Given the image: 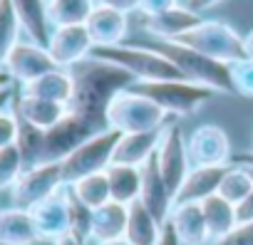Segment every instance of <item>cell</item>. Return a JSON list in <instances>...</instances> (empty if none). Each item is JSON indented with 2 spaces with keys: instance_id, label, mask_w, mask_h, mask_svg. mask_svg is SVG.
<instances>
[{
  "instance_id": "obj_25",
  "label": "cell",
  "mask_w": 253,
  "mask_h": 245,
  "mask_svg": "<svg viewBox=\"0 0 253 245\" xmlns=\"http://www.w3.org/2000/svg\"><path fill=\"white\" fill-rule=\"evenodd\" d=\"M126 218H129V206L107 201L104 206L92 210V240H114L124 238Z\"/></svg>"
},
{
  "instance_id": "obj_26",
  "label": "cell",
  "mask_w": 253,
  "mask_h": 245,
  "mask_svg": "<svg viewBox=\"0 0 253 245\" xmlns=\"http://www.w3.org/2000/svg\"><path fill=\"white\" fill-rule=\"evenodd\" d=\"M201 210H204V220H206V228H209V238L213 243H221L238 225L236 223V206L218 193L201 201Z\"/></svg>"
},
{
  "instance_id": "obj_9",
  "label": "cell",
  "mask_w": 253,
  "mask_h": 245,
  "mask_svg": "<svg viewBox=\"0 0 253 245\" xmlns=\"http://www.w3.org/2000/svg\"><path fill=\"white\" fill-rule=\"evenodd\" d=\"M157 164H159V171H162V178H164L169 193L176 198L184 178L191 171V161H189L184 132L174 124V121H169L162 129V139H159V146H157Z\"/></svg>"
},
{
  "instance_id": "obj_40",
  "label": "cell",
  "mask_w": 253,
  "mask_h": 245,
  "mask_svg": "<svg viewBox=\"0 0 253 245\" xmlns=\"http://www.w3.org/2000/svg\"><path fill=\"white\" fill-rule=\"evenodd\" d=\"M97 8H112V10H119V13H134L139 10V0H94Z\"/></svg>"
},
{
  "instance_id": "obj_46",
  "label": "cell",
  "mask_w": 253,
  "mask_h": 245,
  "mask_svg": "<svg viewBox=\"0 0 253 245\" xmlns=\"http://www.w3.org/2000/svg\"><path fill=\"white\" fill-rule=\"evenodd\" d=\"M92 245H132L126 238H114V240H92Z\"/></svg>"
},
{
  "instance_id": "obj_11",
  "label": "cell",
  "mask_w": 253,
  "mask_h": 245,
  "mask_svg": "<svg viewBox=\"0 0 253 245\" xmlns=\"http://www.w3.org/2000/svg\"><path fill=\"white\" fill-rule=\"evenodd\" d=\"M191 166H228L233 159L228 134L216 124H201L186 139Z\"/></svg>"
},
{
  "instance_id": "obj_12",
  "label": "cell",
  "mask_w": 253,
  "mask_h": 245,
  "mask_svg": "<svg viewBox=\"0 0 253 245\" xmlns=\"http://www.w3.org/2000/svg\"><path fill=\"white\" fill-rule=\"evenodd\" d=\"M94 50V42L87 33V25H65V28H52L47 52L55 60L57 67H72L82 60H87Z\"/></svg>"
},
{
  "instance_id": "obj_20",
  "label": "cell",
  "mask_w": 253,
  "mask_h": 245,
  "mask_svg": "<svg viewBox=\"0 0 253 245\" xmlns=\"http://www.w3.org/2000/svg\"><path fill=\"white\" fill-rule=\"evenodd\" d=\"M10 3L18 15L20 30L28 35V40L47 47L50 33H52V25L47 18V3L45 0H10Z\"/></svg>"
},
{
  "instance_id": "obj_5",
  "label": "cell",
  "mask_w": 253,
  "mask_h": 245,
  "mask_svg": "<svg viewBox=\"0 0 253 245\" xmlns=\"http://www.w3.org/2000/svg\"><path fill=\"white\" fill-rule=\"evenodd\" d=\"M132 92L152 99L154 104H159L169 116H189L194 111H199L216 92L194 84L189 79H162V82H134L129 87Z\"/></svg>"
},
{
  "instance_id": "obj_49",
  "label": "cell",
  "mask_w": 253,
  "mask_h": 245,
  "mask_svg": "<svg viewBox=\"0 0 253 245\" xmlns=\"http://www.w3.org/2000/svg\"><path fill=\"white\" fill-rule=\"evenodd\" d=\"M0 87H13V77L3 70V72H0Z\"/></svg>"
},
{
  "instance_id": "obj_34",
  "label": "cell",
  "mask_w": 253,
  "mask_h": 245,
  "mask_svg": "<svg viewBox=\"0 0 253 245\" xmlns=\"http://www.w3.org/2000/svg\"><path fill=\"white\" fill-rule=\"evenodd\" d=\"M65 196H67V213H70V235L87 245L92 240V208H87L67 183H65Z\"/></svg>"
},
{
  "instance_id": "obj_22",
  "label": "cell",
  "mask_w": 253,
  "mask_h": 245,
  "mask_svg": "<svg viewBox=\"0 0 253 245\" xmlns=\"http://www.w3.org/2000/svg\"><path fill=\"white\" fill-rule=\"evenodd\" d=\"M40 243L38 228L28 208H5L0 210V245H35Z\"/></svg>"
},
{
  "instance_id": "obj_19",
  "label": "cell",
  "mask_w": 253,
  "mask_h": 245,
  "mask_svg": "<svg viewBox=\"0 0 253 245\" xmlns=\"http://www.w3.org/2000/svg\"><path fill=\"white\" fill-rule=\"evenodd\" d=\"M169 223L176 238L181 240V245H206L211 240L201 203H174Z\"/></svg>"
},
{
  "instance_id": "obj_29",
  "label": "cell",
  "mask_w": 253,
  "mask_h": 245,
  "mask_svg": "<svg viewBox=\"0 0 253 245\" xmlns=\"http://www.w3.org/2000/svg\"><path fill=\"white\" fill-rule=\"evenodd\" d=\"M94 10V0H50L47 18L52 28L65 25H84Z\"/></svg>"
},
{
  "instance_id": "obj_7",
  "label": "cell",
  "mask_w": 253,
  "mask_h": 245,
  "mask_svg": "<svg viewBox=\"0 0 253 245\" xmlns=\"http://www.w3.org/2000/svg\"><path fill=\"white\" fill-rule=\"evenodd\" d=\"M174 42H181L201 55H209V57L228 62V65L246 57L243 37L228 23H221V20H201L194 30H189L186 35H181Z\"/></svg>"
},
{
  "instance_id": "obj_4",
  "label": "cell",
  "mask_w": 253,
  "mask_h": 245,
  "mask_svg": "<svg viewBox=\"0 0 253 245\" xmlns=\"http://www.w3.org/2000/svg\"><path fill=\"white\" fill-rule=\"evenodd\" d=\"M167 124H169V114L159 104H154L152 99L132 89L119 92L107 106V129H114L119 134L154 132V129H164Z\"/></svg>"
},
{
  "instance_id": "obj_51",
  "label": "cell",
  "mask_w": 253,
  "mask_h": 245,
  "mask_svg": "<svg viewBox=\"0 0 253 245\" xmlns=\"http://www.w3.org/2000/svg\"><path fill=\"white\" fill-rule=\"evenodd\" d=\"M179 3H181V0H179Z\"/></svg>"
},
{
  "instance_id": "obj_23",
  "label": "cell",
  "mask_w": 253,
  "mask_h": 245,
  "mask_svg": "<svg viewBox=\"0 0 253 245\" xmlns=\"http://www.w3.org/2000/svg\"><path fill=\"white\" fill-rule=\"evenodd\" d=\"M20 94L25 97H38V99H47V102H57V104H70L72 99V74L65 67H57L28 84H20Z\"/></svg>"
},
{
  "instance_id": "obj_15",
  "label": "cell",
  "mask_w": 253,
  "mask_h": 245,
  "mask_svg": "<svg viewBox=\"0 0 253 245\" xmlns=\"http://www.w3.org/2000/svg\"><path fill=\"white\" fill-rule=\"evenodd\" d=\"M142 169V191H139V201L144 203V208L157 218L159 225H164L171 215V208H174V196L169 193L164 178H162V171H159V164H157V151L139 166Z\"/></svg>"
},
{
  "instance_id": "obj_13",
  "label": "cell",
  "mask_w": 253,
  "mask_h": 245,
  "mask_svg": "<svg viewBox=\"0 0 253 245\" xmlns=\"http://www.w3.org/2000/svg\"><path fill=\"white\" fill-rule=\"evenodd\" d=\"M57 70L55 60L50 57L47 47L42 45H35V42H18L13 47V52L8 55V62H5V72L13 77V82H20V84H28L47 72Z\"/></svg>"
},
{
  "instance_id": "obj_6",
  "label": "cell",
  "mask_w": 253,
  "mask_h": 245,
  "mask_svg": "<svg viewBox=\"0 0 253 245\" xmlns=\"http://www.w3.org/2000/svg\"><path fill=\"white\" fill-rule=\"evenodd\" d=\"M122 134L114 129H102L87 141H82L67 159L60 161L65 183H75L89 174H102L114 161V149L119 144Z\"/></svg>"
},
{
  "instance_id": "obj_16",
  "label": "cell",
  "mask_w": 253,
  "mask_h": 245,
  "mask_svg": "<svg viewBox=\"0 0 253 245\" xmlns=\"http://www.w3.org/2000/svg\"><path fill=\"white\" fill-rule=\"evenodd\" d=\"M204 18L194 10H189L186 5H176L171 10H164L159 15H144L142 18V28L157 37V40H179L181 35H186L189 30H194Z\"/></svg>"
},
{
  "instance_id": "obj_27",
  "label": "cell",
  "mask_w": 253,
  "mask_h": 245,
  "mask_svg": "<svg viewBox=\"0 0 253 245\" xmlns=\"http://www.w3.org/2000/svg\"><path fill=\"white\" fill-rule=\"evenodd\" d=\"M104 174L109 181L112 201L124 203V206H132L134 201H139V191H142V169L139 166L112 164Z\"/></svg>"
},
{
  "instance_id": "obj_47",
  "label": "cell",
  "mask_w": 253,
  "mask_h": 245,
  "mask_svg": "<svg viewBox=\"0 0 253 245\" xmlns=\"http://www.w3.org/2000/svg\"><path fill=\"white\" fill-rule=\"evenodd\" d=\"M243 47H246V57H251V60H253V30L243 37Z\"/></svg>"
},
{
  "instance_id": "obj_1",
  "label": "cell",
  "mask_w": 253,
  "mask_h": 245,
  "mask_svg": "<svg viewBox=\"0 0 253 245\" xmlns=\"http://www.w3.org/2000/svg\"><path fill=\"white\" fill-rule=\"evenodd\" d=\"M67 70L72 74V99H70L67 109L84 116L97 132L107 129L109 102L119 92L129 89L137 82L134 74H129L126 70H122L112 62L97 60L92 55Z\"/></svg>"
},
{
  "instance_id": "obj_3",
  "label": "cell",
  "mask_w": 253,
  "mask_h": 245,
  "mask_svg": "<svg viewBox=\"0 0 253 245\" xmlns=\"http://www.w3.org/2000/svg\"><path fill=\"white\" fill-rule=\"evenodd\" d=\"M92 57L112 62L129 74H134L137 82H162V79H184L181 72L157 50L149 45H109V47H94Z\"/></svg>"
},
{
  "instance_id": "obj_14",
  "label": "cell",
  "mask_w": 253,
  "mask_h": 245,
  "mask_svg": "<svg viewBox=\"0 0 253 245\" xmlns=\"http://www.w3.org/2000/svg\"><path fill=\"white\" fill-rule=\"evenodd\" d=\"M30 215H33V223L38 228V235L40 240H50V243H57L60 238L70 235V213H67V196H65V186L47 196L45 201L35 203L30 208Z\"/></svg>"
},
{
  "instance_id": "obj_30",
  "label": "cell",
  "mask_w": 253,
  "mask_h": 245,
  "mask_svg": "<svg viewBox=\"0 0 253 245\" xmlns=\"http://www.w3.org/2000/svg\"><path fill=\"white\" fill-rule=\"evenodd\" d=\"M18 139H15V146L25 161V169L30 166H38L42 164V146H45V132L33 127L30 121H25L23 116H18Z\"/></svg>"
},
{
  "instance_id": "obj_2",
  "label": "cell",
  "mask_w": 253,
  "mask_h": 245,
  "mask_svg": "<svg viewBox=\"0 0 253 245\" xmlns=\"http://www.w3.org/2000/svg\"><path fill=\"white\" fill-rule=\"evenodd\" d=\"M149 47L162 52L181 72L184 79H189L194 84H201V87H206L211 92H218V94H236L233 82H231L228 62L201 55V52H196V50H191L181 42H174V40H157Z\"/></svg>"
},
{
  "instance_id": "obj_38",
  "label": "cell",
  "mask_w": 253,
  "mask_h": 245,
  "mask_svg": "<svg viewBox=\"0 0 253 245\" xmlns=\"http://www.w3.org/2000/svg\"><path fill=\"white\" fill-rule=\"evenodd\" d=\"M216 245H253V220L251 223H238L231 235H226Z\"/></svg>"
},
{
  "instance_id": "obj_43",
  "label": "cell",
  "mask_w": 253,
  "mask_h": 245,
  "mask_svg": "<svg viewBox=\"0 0 253 245\" xmlns=\"http://www.w3.org/2000/svg\"><path fill=\"white\" fill-rule=\"evenodd\" d=\"M157 245H181V240L176 238V233H174V228H171V223H169V220L162 225V233H159Z\"/></svg>"
},
{
  "instance_id": "obj_42",
  "label": "cell",
  "mask_w": 253,
  "mask_h": 245,
  "mask_svg": "<svg viewBox=\"0 0 253 245\" xmlns=\"http://www.w3.org/2000/svg\"><path fill=\"white\" fill-rule=\"evenodd\" d=\"M221 3V0H181V5H186L189 10H194V13H204V10H211V8H216Z\"/></svg>"
},
{
  "instance_id": "obj_45",
  "label": "cell",
  "mask_w": 253,
  "mask_h": 245,
  "mask_svg": "<svg viewBox=\"0 0 253 245\" xmlns=\"http://www.w3.org/2000/svg\"><path fill=\"white\" fill-rule=\"evenodd\" d=\"M233 164H241V166H246L251 174H253V151H243V154H236L233 156Z\"/></svg>"
},
{
  "instance_id": "obj_24",
  "label": "cell",
  "mask_w": 253,
  "mask_h": 245,
  "mask_svg": "<svg viewBox=\"0 0 253 245\" xmlns=\"http://www.w3.org/2000/svg\"><path fill=\"white\" fill-rule=\"evenodd\" d=\"M162 129L154 132H139V134H122L117 149H114V161L112 164H126V166H142L159 146Z\"/></svg>"
},
{
  "instance_id": "obj_17",
  "label": "cell",
  "mask_w": 253,
  "mask_h": 245,
  "mask_svg": "<svg viewBox=\"0 0 253 245\" xmlns=\"http://www.w3.org/2000/svg\"><path fill=\"white\" fill-rule=\"evenodd\" d=\"M84 25H87V33H89L94 47H109V45H122L126 28H129V20H126V13L94 5V10Z\"/></svg>"
},
{
  "instance_id": "obj_31",
  "label": "cell",
  "mask_w": 253,
  "mask_h": 245,
  "mask_svg": "<svg viewBox=\"0 0 253 245\" xmlns=\"http://www.w3.org/2000/svg\"><path fill=\"white\" fill-rule=\"evenodd\" d=\"M72 188V193L87 206V208H99L104 206L107 201H112V193H109V181H107V174H89L75 183H67Z\"/></svg>"
},
{
  "instance_id": "obj_41",
  "label": "cell",
  "mask_w": 253,
  "mask_h": 245,
  "mask_svg": "<svg viewBox=\"0 0 253 245\" xmlns=\"http://www.w3.org/2000/svg\"><path fill=\"white\" fill-rule=\"evenodd\" d=\"M251 220H253V191L241 203H236V223H251Z\"/></svg>"
},
{
  "instance_id": "obj_18",
  "label": "cell",
  "mask_w": 253,
  "mask_h": 245,
  "mask_svg": "<svg viewBox=\"0 0 253 245\" xmlns=\"http://www.w3.org/2000/svg\"><path fill=\"white\" fill-rule=\"evenodd\" d=\"M226 169L228 166H191L174 203H201L209 196L218 193V186L223 181Z\"/></svg>"
},
{
  "instance_id": "obj_44",
  "label": "cell",
  "mask_w": 253,
  "mask_h": 245,
  "mask_svg": "<svg viewBox=\"0 0 253 245\" xmlns=\"http://www.w3.org/2000/svg\"><path fill=\"white\" fill-rule=\"evenodd\" d=\"M13 97H15L13 87H0V111L8 109V106L13 104Z\"/></svg>"
},
{
  "instance_id": "obj_36",
  "label": "cell",
  "mask_w": 253,
  "mask_h": 245,
  "mask_svg": "<svg viewBox=\"0 0 253 245\" xmlns=\"http://www.w3.org/2000/svg\"><path fill=\"white\" fill-rule=\"evenodd\" d=\"M231 70V82H233V92L241 97L253 99V60L243 57L228 65Z\"/></svg>"
},
{
  "instance_id": "obj_50",
  "label": "cell",
  "mask_w": 253,
  "mask_h": 245,
  "mask_svg": "<svg viewBox=\"0 0 253 245\" xmlns=\"http://www.w3.org/2000/svg\"><path fill=\"white\" fill-rule=\"evenodd\" d=\"M45 3H50V0H45Z\"/></svg>"
},
{
  "instance_id": "obj_37",
  "label": "cell",
  "mask_w": 253,
  "mask_h": 245,
  "mask_svg": "<svg viewBox=\"0 0 253 245\" xmlns=\"http://www.w3.org/2000/svg\"><path fill=\"white\" fill-rule=\"evenodd\" d=\"M15 139H18V119H15V111L8 106L0 111V149L13 146Z\"/></svg>"
},
{
  "instance_id": "obj_39",
  "label": "cell",
  "mask_w": 253,
  "mask_h": 245,
  "mask_svg": "<svg viewBox=\"0 0 253 245\" xmlns=\"http://www.w3.org/2000/svg\"><path fill=\"white\" fill-rule=\"evenodd\" d=\"M179 5V0H139V13L142 15H159L164 10H171Z\"/></svg>"
},
{
  "instance_id": "obj_32",
  "label": "cell",
  "mask_w": 253,
  "mask_h": 245,
  "mask_svg": "<svg viewBox=\"0 0 253 245\" xmlns=\"http://www.w3.org/2000/svg\"><path fill=\"white\" fill-rule=\"evenodd\" d=\"M251 191H253V174L241 164H228V169L223 174V181L218 186V196H223L226 201H231L236 206Z\"/></svg>"
},
{
  "instance_id": "obj_21",
  "label": "cell",
  "mask_w": 253,
  "mask_h": 245,
  "mask_svg": "<svg viewBox=\"0 0 253 245\" xmlns=\"http://www.w3.org/2000/svg\"><path fill=\"white\" fill-rule=\"evenodd\" d=\"M10 109L23 116L25 121H30L33 127L47 132L52 129L57 121L67 114V106L65 104H57V102H47V99H38V97H25V94H15L13 97V104Z\"/></svg>"
},
{
  "instance_id": "obj_10",
  "label": "cell",
  "mask_w": 253,
  "mask_h": 245,
  "mask_svg": "<svg viewBox=\"0 0 253 245\" xmlns=\"http://www.w3.org/2000/svg\"><path fill=\"white\" fill-rule=\"evenodd\" d=\"M97 129L89 121L75 111L67 109V114L57 121L52 129L45 132V146H42V164L47 161H62L67 159L82 141L94 137Z\"/></svg>"
},
{
  "instance_id": "obj_33",
  "label": "cell",
  "mask_w": 253,
  "mask_h": 245,
  "mask_svg": "<svg viewBox=\"0 0 253 245\" xmlns=\"http://www.w3.org/2000/svg\"><path fill=\"white\" fill-rule=\"evenodd\" d=\"M20 23H18V15L13 10V3L10 0H0V72L5 70V62H8V55L13 52V47L20 42Z\"/></svg>"
},
{
  "instance_id": "obj_28",
  "label": "cell",
  "mask_w": 253,
  "mask_h": 245,
  "mask_svg": "<svg viewBox=\"0 0 253 245\" xmlns=\"http://www.w3.org/2000/svg\"><path fill=\"white\" fill-rule=\"evenodd\" d=\"M159 233H162V225L157 223V218L144 208L142 201H134L129 206V218H126L124 238L132 245H157Z\"/></svg>"
},
{
  "instance_id": "obj_35",
  "label": "cell",
  "mask_w": 253,
  "mask_h": 245,
  "mask_svg": "<svg viewBox=\"0 0 253 245\" xmlns=\"http://www.w3.org/2000/svg\"><path fill=\"white\" fill-rule=\"evenodd\" d=\"M23 171H25V161H23L15 144L0 149V191L13 188Z\"/></svg>"
},
{
  "instance_id": "obj_8",
  "label": "cell",
  "mask_w": 253,
  "mask_h": 245,
  "mask_svg": "<svg viewBox=\"0 0 253 245\" xmlns=\"http://www.w3.org/2000/svg\"><path fill=\"white\" fill-rule=\"evenodd\" d=\"M65 186L62 178V166L60 161H47V164H38L30 166L20 174V178L15 181V186L10 188L13 196V206L18 208H33L35 203L45 201L47 196L57 193Z\"/></svg>"
},
{
  "instance_id": "obj_48",
  "label": "cell",
  "mask_w": 253,
  "mask_h": 245,
  "mask_svg": "<svg viewBox=\"0 0 253 245\" xmlns=\"http://www.w3.org/2000/svg\"><path fill=\"white\" fill-rule=\"evenodd\" d=\"M52 245H84V243L75 240L72 235H65V238H60V240H57V243H52Z\"/></svg>"
}]
</instances>
